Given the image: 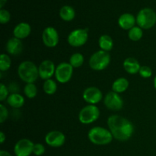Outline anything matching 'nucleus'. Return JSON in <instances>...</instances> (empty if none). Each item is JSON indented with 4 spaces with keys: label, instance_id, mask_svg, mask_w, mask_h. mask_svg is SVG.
Instances as JSON below:
<instances>
[{
    "label": "nucleus",
    "instance_id": "nucleus-11",
    "mask_svg": "<svg viewBox=\"0 0 156 156\" xmlns=\"http://www.w3.org/2000/svg\"><path fill=\"white\" fill-rule=\"evenodd\" d=\"M42 41L44 45L49 48L56 47L59 43V37L58 31L53 27H47L42 33Z\"/></svg>",
    "mask_w": 156,
    "mask_h": 156
},
{
    "label": "nucleus",
    "instance_id": "nucleus-25",
    "mask_svg": "<svg viewBox=\"0 0 156 156\" xmlns=\"http://www.w3.org/2000/svg\"><path fill=\"white\" fill-rule=\"evenodd\" d=\"M143 36V29L139 26H135L128 30V37L133 41H139Z\"/></svg>",
    "mask_w": 156,
    "mask_h": 156
},
{
    "label": "nucleus",
    "instance_id": "nucleus-3",
    "mask_svg": "<svg viewBox=\"0 0 156 156\" xmlns=\"http://www.w3.org/2000/svg\"><path fill=\"white\" fill-rule=\"evenodd\" d=\"M88 137L91 143L97 146H105L112 142L114 136L109 129L102 126H94L88 133Z\"/></svg>",
    "mask_w": 156,
    "mask_h": 156
},
{
    "label": "nucleus",
    "instance_id": "nucleus-1",
    "mask_svg": "<svg viewBox=\"0 0 156 156\" xmlns=\"http://www.w3.org/2000/svg\"><path fill=\"white\" fill-rule=\"evenodd\" d=\"M107 123L114 138L118 141H127L133 135V124L126 117L114 114L108 117Z\"/></svg>",
    "mask_w": 156,
    "mask_h": 156
},
{
    "label": "nucleus",
    "instance_id": "nucleus-13",
    "mask_svg": "<svg viewBox=\"0 0 156 156\" xmlns=\"http://www.w3.org/2000/svg\"><path fill=\"white\" fill-rule=\"evenodd\" d=\"M45 142L49 146L59 148L63 146L66 142V136L59 130H53L47 133L45 136Z\"/></svg>",
    "mask_w": 156,
    "mask_h": 156
},
{
    "label": "nucleus",
    "instance_id": "nucleus-19",
    "mask_svg": "<svg viewBox=\"0 0 156 156\" xmlns=\"http://www.w3.org/2000/svg\"><path fill=\"white\" fill-rule=\"evenodd\" d=\"M7 103L12 108L18 109L24 105V98L19 93H12L7 98Z\"/></svg>",
    "mask_w": 156,
    "mask_h": 156
},
{
    "label": "nucleus",
    "instance_id": "nucleus-10",
    "mask_svg": "<svg viewBox=\"0 0 156 156\" xmlns=\"http://www.w3.org/2000/svg\"><path fill=\"white\" fill-rule=\"evenodd\" d=\"M34 143L28 139H21L18 140L14 147L15 156H30L33 153Z\"/></svg>",
    "mask_w": 156,
    "mask_h": 156
},
{
    "label": "nucleus",
    "instance_id": "nucleus-9",
    "mask_svg": "<svg viewBox=\"0 0 156 156\" xmlns=\"http://www.w3.org/2000/svg\"><path fill=\"white\" fill-rule=\"evenodd\" d=\"M104 104L108 110L113 111H119L123 108V100L120 94L110 91L104 98Z\"/></svg>",
    "mask_w": 156,
    "mask_h": 156
},
{
    "label": "nucleus",
    "instance_id": "nucleus-24",
    "mask_svg": "<svg viewBox=\"0 0 156 156\" xmlns=\"http://www.w3.org/2000/svg\"><path fill=\"white\" fill-rule=\"evenodd\" d=\"M84 56L80 53H75L70 56L69 64L73 68H79L84 63Z\"/></svg>",
    "mask_w": 156,
    "mask_h": 156
},
{
    "label": "nucleus",
    "instance_id": "nucleus-23",
    "mask_svg": "<svg viewBox=\"0 0 156 156\" xmlns=\"http://www.w3.org/2000/svg\"><path fill=\"white\" fill-rule=\"evenodd\" d=\"M43 89H44V92L49 95L55 94L56 90H57L56 82L52 79L45 80L44 82V85H43Z\"/></svg>",
    "mask_w": 156,
    "mask_h": 156
},
{
    "label": "nucleus",
    "instance_id": "nucleus-36",
    "mask_svg": "<svg viewBox=\"0 0 156 156\" xmlns=\"http://www.w3.org/2000/svg\"><path fill=\"white\" fill-rule=\"evenodd\" d=\"M153 84H154V88H155V90H156V76H155V78H154Z\"/></svg>",
    "mask_w": 156,
    "mask_h": 156
},
{
    "label": "nucleus",
    "instance_id": "nucleus-14",
    "mask_svg": "<svg viewBox=\"0 0 156 156\" xmlns=\"http://www.w3.org/2000/svg\"><path fill=\"white\" fill-rule=\"evenodd\" d=\"M56 68V66L53 61L45 59L38 66L39 77L44 81L51 79L53 76H55Z\"/></svg>",
    "mask_w": 156,
    "mask_h": 156
},
{
    "label": "nucleus",
    "instance_id": "nucleus-33",
    "mask_svg": "<svg viewBox=\"0 0 156 156\" xmlns=\"http://www.w3.org/2000/svg\"><path fill=\"white\" fill-rule=\"evenodd\" d=\"M5 140H6L5 134L2 131H1V132H0V143H1V144H3L4 142L5 141Z\"/></svg>",
    "mask_w": 156,
    "mask_h": 156
},
{
    "label": "nucleus",
    "instance_id": "nucleus-4",
    "mask_svg": "<svg viewBox=\"0 0 156 156\" xmlns=\"http://www.w3.org/2000/svg\"><path fill=\"white\" fill-rule=\"evenodd\" d=\"M136 24L142 29L149 30L156 24V12L150 8H144L137 14Z\"/></svg>",
    "mask_w": 156,
    "mask_h": 156
},
{
    "label": "nucleus",
    "instance_id": "nucleus-8",
    "mask_svg": "<svg viewBox=\"0 0 156 156\" xmlns=\"http://www.w3.org/2000/svg\"><path fill=\"white\" fill-rule=\"evenodd\" d=\"M73 67L69 62H61L56 66L55 72V78L56 81L61 84L69 82L73 75Z\"/></svg>",
    "mask_w": 156,
    "mask_h": 156
},
{
    "label": "nucleus",
    "instance_id": "nucleus-27",
    "mask_svg": "<svg viewBox=\"0 0 156 156\" xmlns=\"http://www.w3.org/2000/svg\"><path fill=\"white\" fill-rule=\"evenodd\" d=\"M12 66V60L10 56L5 53H2L0 56V70L2 72H5L10 69Z\"/></svg>",
    "mask_w": 156,
    "mask_h": 156
},
{
    "label": "nucleus",
    "instance_id": "nucleus-7",
    "mask_svg": "<svg viewBox=\"0 0 156 156\" xmlns=\"http://www.w3.org/2000/svg\"><path fill=\"white\" fill-rule=\"evenodd\" d=\"M88 39V30L87 28H78L71 31L67 37V42L73 47L85 45Z\"/></svg>",
    "mask_w": 156,
    "mask_h": 156
},
{
    "label": "nucleus",
    "instance_id": "nucleus-15",
    "mask_svg": "<svg viewBox=\"0 0 156 156\" xmlns=\"http://www.w3.org/2000/svg\"><path fill=\"white\" fill-rule=\"evenodd\" d=\"M6 51L12 56H17L22 53L24 45L21 42V40L16 37H12L7 41L5 46Z\"/></svg>",
    "mask_w": 156,
    "mask_h": 156
},
{
    "label": "nucleus",
    "instance_id": "nucleus-17",
    "mask_svg": "<svg viewBox=\"0 0 156 156\" xmlns=\"http://www.w3.org/2000/svg\"><path fill=\"white\" fill-rule=\"evenodd\" d=\"M136 23V18L131 13L123 14L118 18L119 26L123 30H129L131 28L135 27Z\"/></svg>",
    "mask_w": 156,
    "mask_h": 156
},
{
    "label": "nucleus",
    "instance_id": "nucleus-2",
    "mask_svg": "<svg viewBox=\"0 0 156 156\" xmlns=\"http://www.w3.org/2000/svg\"><path fill=\"white\" fill-rule=\"evenodd\" d=\"M18 75L26 84L34 83L39 77L38 67L31 61H24L18 66Z\"/></svg>",
    "mask_w": 156,
    "mask_h": 156
},
{
    "label": "nucleus",
    "instance_id": "nucleus-21",
    "mask_svg": "<svg viewBox=\"0 0 156 156\" xmlns=\"http://www.w3.org/2000/svg\"><path fill=\"white\" fill-rule=\"evenodd\" d=\"M59 17L65 21H73L76 16L75 9L70 5H64L60 9L59 12Z\"/></svg>",
    "mask_w": 156,
    "mask_h": 156
},
{
    "label": "nucleus",
    "instance_id": "nucleus-28",
    "mask_svg": "<svg viewBox=\"0 0 156 156\" xmlns=\"http://www.w3.org/2000/svg\"><path fill=\"white\" fill-rule=\"evenodd\" d=\"M11 19V14L8 10L4 9H0V23L2 24H7Z\"/></svg>",
    "mask_w": 156,
    "mask_h": 156
},
{
    "label": "nucleus",
    "instance_id": "nucleus-6",
    "mask_svg": "<svg viewBox=\"0 0 156 156\" xmlns=\"http://www.w3.org/2000/svg\"><path fill=\"white\" fill-rule=\"evenodd\" d=\"M100 110L96 105H88L82 108L79 114V120L82 124H91L99 118Z\"/></svg>",
    "mask_w": 156,
    "mask_h": 156
},
{
    "label": "nucleus",
    "instance_id": "nucleus-20",
    "mask_svg": "<svg viewBox=\"0 0 156 156\" xmlns=\"http://www.w3.org/2000/svg\"><path fill=\"white\" fill-rule=\"evenodd\" d=\"M129 82L126 78L120 77L116 79L112 84V91L117 94L123 93L129 88Z\"/></svg>",
    "mask_w": 156,
    "mask_h": 156
},
{
    "label": "nucleus",
    "instance_id": "nucleus-26",
    "mask_svg": "<svg viewBox=\"0 0 156 156\" xmlns=\"http://www.w3.org/2000/svg\"><path fill=\"white\" fill-rule=\"evenodd\" d=\"M24 93L28 98H34L37 94V88L34 83L26 84L24 88Z\"/></svg>",
    "mask_w": 156,
    "mask_h": 156
},
{
    "label": "nucleus",
    "instance_id": "nucleus-22",
    "mask_svg": "<svg viewBox=\"0 0 156 156\" xmlns=\"http://www.w3.org/2000/svg\"><path fill=\"white\" fill-rule=\"evenodd\" d=\"M98 46L101 50L109 52L114 47V41L109 35L103 34L99 37Z\"/></svg>",
    "mask_w": 156,
    "mask_h": 156
},
{
    "label": "nucleus",
    "instance_id": "nucleus-12",
    "mask_svg": "<svg viewBox=\"0 0 156 156\" xmlns=\"http://www.w3.org/2000/svg\"><path fill=\"white\" fill-rule=\"evenodd\" d=\"M82 98L88 105H96L103 99V94L98 88L91 86L84 90Z\"/></svg>",
    "mask_w": 156,
    "mask_h": 156
},
{
    "label": "nucleus",
    "instance_id": "nucleus-16",
    "mask_svg": "<svg viewBox=\"0 0 156 156\" xmlns=\"http://www.w3.org/2000/svg\"><path fill=\"white\" fill-rule=\"evenodd\" d=\"M31 33V27L27 22H21L17 24L13 30V35L18 39L27 38Z\"/></svg>",
    "mask_w": 156,
    "mask_h": 156
},
{
    "label": "nucleus",
    "instance_id": "nucleus-30",
    "mask_svg": "<svg viewBox=\"0 0 156 156\" xmlns=\"http://www.w3.org/2000/svg\"><path fill=\"white\" fill-rule=\"evenodd\" d=\"M9 88L6 87L3 83L0 84V101H3L5 100H7L9 97Z\"/></svg>",
    "mask_w": 156,
    "mask_h": 156
},
{
    "label": "nucleus",
    "instance_id": "nucleus-32",
    "mask_svg": "<svg viewBox=\"0 0 156 156\" xmlns=\"http://www.w3.org/2000/svg\"><path fill=\"white\" fill-rule=\"evenodd\" d=\"M9 117V111L4 105H0V123H3Z\"/></svg>",
    "mask_w": 156,
    "mask_h": 156
},
{
    "label": "nucleus",
    "instance_id": "nucleus-34",
    "mask_svg": "<svg viewBox=\"0 0 156 156\" xmlns=\"http://www.w3.org/2000/svg\"><path fill=\"white\" fill-rule=\"evenodd\" d=\"M0 156H12V155L8 151L1 150L0 151Z\"/></svg>",
    "mask_w": 156,
    "mask_h": 156
},
{
    "label": "nucleus",
    "instance_id": "nucleus-31",
    "mask_svg": "<svg viewBox=\"0 0 156 156\" xmlns=\"http://www.w3.org/2000/svg\"><path fill=\"white\" fill-rule=\"evenodd\" d=\"M45 152V147L41 143H36L34 146L33 154H34L36 156H41L44 155Z\"/></svg>",
    "mask_w": 156,
    "mask_h": 156
},
{
    "label": "nucleus",
    "instance_id": "nucleus-5",
    "mask_svg": "<svg viewBox=\"0 0 156 156\" xmlns=\"http://www.w3.org/2000/svg\"><path fill=\"white\" fill-rule=\"evenodd\" d=\"M111 62L109 53L104 50H98L93 53L89 59V66L95 71L105 69Z\"/></svg>",
    "mask_w": 156,
    "mask_h": 156
},
{
    "label": "nucleus",
    "instance_id": "nucleus-18",
    "mask_svg": "<svg viewBox=\"0 0 156 156\" xmlns=\"http://www.w3.org/2000/svg\"><path fill=\"white\" fill-rule=\"evenodd\" d=\"M123 69L129 74L134 75L139 73L141 66L139 61L133 57H128L123 61Z\"/></svg>",
    "mask_w": 156,
    "mask_h": 156
},
{
    "label": "nucleus",
    "instance_id": "nucleus-35",
    "mask_svg": "<svg viewBox=\"0 0 156 156\" xmlns=\"http://www.w3.org/2000/svg\"><path fill=\"white\" fill-rule=\"evenodd\" d=\"M6 2H7V0H0V9H3Z\"/></svg>",
    "mask_w": 156,
    "mask_h": 156
},
{
    "label": "nucleus",
    "instance_id": "nucleus-29",
    "mask_svg": "<svg viewBox=\"0 0 156 156\" xmlns=\"http://www.w3.org/2000/svg\"><path fill=\"white\" fill-rule=\"evenodd\" d=\"M139 74H140L143 78L148 79V78H150L151 76H152V70L149 66H141V68H140Z\"/></svg>",
    "mask_w": 156,
    "mask_h": 156
}]
</instances>
